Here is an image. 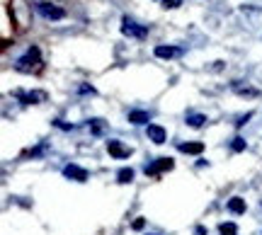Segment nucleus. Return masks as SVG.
Segmentation results:
<instances>
[{
	"instance_id": "1",
	"label": "nucleus",
	"mask_w": 262,
	"mask_h": 235,
	"mask_svg": "<svg viewBox=\"0 0 262 235\" xmlns=\"http://www.w3.org/2000/svg\"><path fill=\"white\" fill-rule=\"evenodd\" d=\"M41 68H44V61H41V51H39V46H29L27 54L15 61V70H17V73H27V76H32V73H39Z\"/></svg>"
},
{
	"instance_id": "2",
	"label": "nucleus",
	"mask_w": 262,
	"mask_h": 235,
	"mask_svg": "<svg viewBox=\"0 0 262 235\" xmlns=\"http://www.w3.org/2000/svg\"><path fill=\"white\" fill-rule=\"evenodd\" d=\"M122 34L129 39H146L148 37V27L146 25H139V22H134L131 17H124L122 19Z\"/></svg>"
},
{
	"instance_id": "3",
	"label": "nucleus",
	"mask_w": 262,
	"mask_h": 235,
	"mask_svg": "<svg viewBox=\"0 0 262 235\" xmlns=\"http://www.w3.org/2000/svg\"><path fill=\"white\" fill-rule=\"evenodd\" d=\"M37 10H39V15L47 19H63L66 17V10L54 5V3H37Z\"/></svg>"
},
{
	"instance_id": "4",
	"label": "nucleus",
	"mask_w": 262,
	"mask_h": 235,
	"mask_svg": "<svg viewBox=\"0 0 262 235\" xmlns=\"http://www.w3.org/2000/svg\"><path fill=\"white\" fill-rule=\"evenodd\" d=\"M107 153H110L112 158H117V160H124V158H129L131 153H134V148L124 146V143L117 141V138H110V141H107Z\"/></svg>"
},
{
	"instance_id": "5",
	"label": "nucleus",
	"mask_w": 262,
	"mask_h": 235,
	"mask_svg": "<svg viewBox=\"0 0 262 235\" xmlns=\"http://www.w3.org/2000/svg\"><path fill=\"white\" fill-rule=\"evenodd\" d=\"M175 168V160L172 158H158L156 162H150V165H146V175H150V177H156V175H160V172H168V170Z\"/></svg>"
},
{
	"instance_id": "6",
	"label": "nucleus",
	"mask_w": 262,
	"mask_h": 235,
	"mask_svg": "<svg viewBox=\"0 0 262 235\" xmlns=\"http://www.w3.org/2000/svg\"><path fill=\"white\" fill-rule=\"evenodd\" d=\"M15 97H17L22 104H39L47 102V92L41 90H32V92H22V90H15Z\"/></svg>"
},
{
	"instance_id": "7",
	"label": "nucleus",
	"mask_w": 262,
	"mask_h": 235,
	"mask_svg": "<svg viewBox=\"0 0 262 235\" xmlns=\"http://www.w3.org/2000/svg\"><path fill=\"white\" fill-rule=\"evenodd\" d=\"M231 90H233L235 95H241V97H260V90L257 87H253L250 83H243V80H233L231 83Z\"/></svg>"
},
{
	"instance_id": "8",
	"label": "nucleus",
	"mask_w": 262,
	"mask_h": 235,
	"mask_svg": "<svg viewBox=\"0 0 262 235\" xmlns=\"http://www.w3.org/2000/svg\"><path fill=\"white\" fill-rule=\"evenodd\" d=\"M63 177L73 179V182H88V170L80 168V165H75V162H71V165H66L63 168Z\"/></svg>"
},
{
	"instance_id": "9",
	"label": "nucleus",
	"mask_w": 262,
	"mask_h": 235,
	"mask_svg": "<svg viewBox=\"0 0 262 235\" xmlns=\"http://www.w3.org/2000/svg\"><path fill=\"white\" fill-rule=\"evenodd\" d=\"M146 133H148V141H153L156 146H163V143L168 141V133H165V129L160 124H148Z\"/></svg>"
},
{
	"instance_id": "10",
	"label": "nucleus",
	"mask_w": 262,
	"mask_h": 235,
	"mask_svg": "<svg viewBox=\"0 0 262 235\" xmlns=\"http://www.w3.org/2000/svg\"><path fill=\"white\" fill-rule=\"evenodd\" d=\"M178 151L180 153H187V155H202L204 153V143H178Z\"/></svg>"
},
{
	"instance_id": "11",
	"label": "nucleus",
	"mask_w": 262,
	"mask_h": 235,
	"mask_svg": "<svg viewBox=\"0 0 262 235\" xmlns=\"http://www.w3.org/2000/svg\"><path fill=\"white\" fill-rule=\"evenodd\" d=\"M153 54L158 58H175V56H182V49L180 46H156Z\"/></svg>"
},
{
	"instance_id": "12",
	"label": "nucleus",
	"mask_w": 262,
	"mask_h": 235,
	"mask_svg": "<svg viewBox=\"0 0 262 235\" xmlns=\"http://www.w3.org/2000/svg\"><path fill=\"white\" fill-rule=\"evenodd\" d=\"M228 211H231V214H235V216H241V214H245V199L233 197L231 201H228Z\"/></svg>"
},
{
	"instance_id": "13",
	"label": "nucleus",
	"mask_w": 262,
	"mask_h": 235,
	"mask_svg": "<svg viewBox=\"0 0 262 235\" xmlns=\"http://www.w3.org/2000/svg\"><path fill=\"white\" fill-rule=\"evenodd\" d=\"M129 122L131 124H148L150 122V114L143 112V109H134V112H129Z\"/></svg>"
},
{
	"instance_id": "14",
	"label": "nucleus",
	"mask_w": 262,
	"mask_h": 235,
	"mask_svg": "<svg viewBox=\"0 0 262 235\" xmlns=\"http://www.w3.org/2000/svg\"><path fill=\"white\" fill-rule=\"evenodd\" d=\"M206 122H209L206 114H187V126H192V129H202Z\"/></svg>"
},
{
	"instance_id": "15",
	"label": "nucleus",
	"mask_w": 262,
	"mask_h": 235,
	"mask_svg": "<svg viewBox=\"0 0 262 235\" xmlns=\"http://www.w3.org/2000/svg\"><path fill=\"white\" fill-rule=\"evenodd\" d=\"M117 182H119V184H129V182H134V170L122 168L119 172H117Z\"/></svg>"
},
{
	"instance_id": "16",
	"label": "nucleus",
	"mask_w": 262,
	"mask_h": 235,
	"mask_svg": "<svg viewBox=\"0 0 262 235\" xmlns=\"http://www.w3.org/2000/svg\"><path fill=\"white\" fill-rule=\"evenodd\" d=\"M219 233L221 235H238V226L231 223V221H228V223H221V226H219Z\"/></svg>"
},
{
	"instance_id": "17",
	"label": "nucleus",
	"mask_w": 262,
	"mask_h": 235,
	"mask_svg": "<svg viewBox=\"0 0 262 235\" xmlns=\"http://www.w3.org/2000/svg\"><path fill=\"white\" fill-rule=\"evenodd\" d=\"M88 126H90V131H93L95 136H100V133L104 131V122H102V119H90V122H88Z\"/></svg>"
},
{
	"instance_id": "18",
	"label": "nucleus",
	"mask_w": 262,
	"mask_h": 235,
	"mask_svg": "<svg viewBox=\"0 0 262 235\" xmlns=\"http://www.w3.org/2000/svg\"><path fill=\"white\" fill-rule=\"evenodd\" d=\"M231 151H233V153H243V151H245V138L235 136L233 143H231Z\"/></svg>"
},
{
	"instance_id": "19",
	"label": "nucleus",
	"mask_w": 262,
	"mask_h": 235,
	"mask_svg": "<svg viewBox=\"0 0 262 235\" xmlns=\"http://www.w3.org/2000/svg\"><path fill=\"white\" fill-rule=\"evenodd\" d=\"M163 3V8H168V10H175L182 5V0H160Z\"/></svg>"
},
{
	"instance_id": "20",
	"label": "nucleus",
	"mask_w": 262,
	"mask_h": 235,
	"mask_svg": "<svg viewBox=\"0 0 262 235\" xmlns=\"http://www.w3.org/2000/svg\"><path fill=\"white\" fill-rule=\"evenodd\" d=\"M143 226H146V221H143V218H136V221L131 223V228H134V230H143Z\"/></svg>"
},
{
	"instance_id": "21",
	"label": "nucleus",
	"mask_w": 262,
	"mask_h": 235,
	"mask_svg": "<svg viewBox=\"0 0 262 235\" xmlns=\"http://www.w3.org/2000/svg\"><path fill=\"white\" fill-rule=\"evenodd\" d=\"M78 92H90V95H95V87H93V85H80V87H78Z\"/></svg>"
},
{
	"instance_id": "22",
	"label": "nucleus",
	"mask_w": 262,
	"mask_h": 235,
	"mask_svg": "<svg viewBox=\"0 0 262 235\" xmlns=\"http://www.w3.org/2000/svg\"><path fill=\"white\" fill-rule=\"evenodd\" d=\"M250 116H253V112H248L245 116H241V119L235 122V126H243V124H248V119H250Z\"/></svg>"
},
{
	"instance_id": "23",
	"label": "nucleus",
	"mask_w": 262,
	"mask_h": 235,
	"mask_svg": "<svg viewBox=\"0 0 262 235\" xmlns=\"http://www.w3.org/2000/svg\"><path fill=\"white\" fill-rule=\"evenodd\" d=\"M194 235H206V228L204 226H196L194 228Z\"/></svg>"
},
{
	"instance_id": "24",
	"label": "nucleus",
	"mask_w": 262,
	"mask_h": 235,
	"mask_svg": "<svg viewBox=\"0 0 262 235\" xmlns=\"http://www.w3.org/2000/svg\"><path fill=\"white\" fill-rule=\"evenodd\" d=\"M150 235H153V233H150Z\"/></svg>"
}]
</instances>
